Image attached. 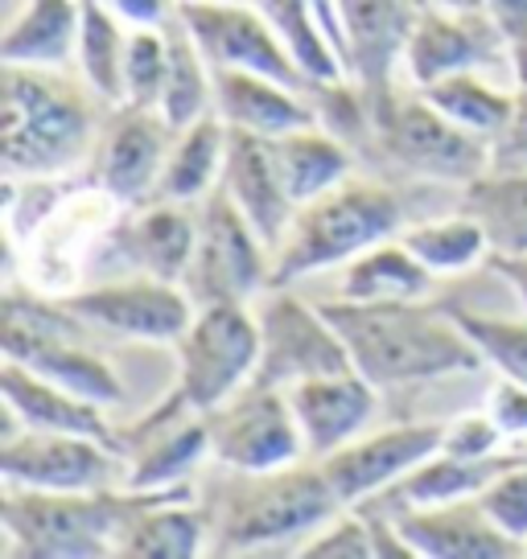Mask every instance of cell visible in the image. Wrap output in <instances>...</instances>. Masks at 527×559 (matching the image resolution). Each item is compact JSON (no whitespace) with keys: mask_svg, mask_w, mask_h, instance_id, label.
Instances as JSON below:
<instances>
[{"mask_svg":"<svg viewBox=\"0 0 527 559\" xmlns=\"http://www.w3.org/2000/svg\"><path fill=\"white\" fill-rule=\"evenodd\" d=\"M321 313L342 333L354 370L379 391L449 379L482 362L449 309H424L412 300H335L321 305Z\"/></svg>","mask_w":527,"mask_h":559,"instance_id":"obj_1","label":"cell"},{"mask_svg":"<svg viewBox=\"0 0 527 559\" xmlns=\"http://www.w3.org/2000/svg\"><path fill=\"white\" fill-rule=\"evenodd\" d=\"M104 123L91 95L46 67L4 62L0 160L4 177H58L95 157Z\"/></svg>","mask_w":527,"mask_h":559,"instance_id":"obj_2","label":"cell"},{"mask_svg":"<svg viewBox=\"0 0 527 559\" xmlns=\"http://www.w3.org/2000/svg\"><path fill=\"white\" fill-rule=\"evenodd\" d=\"M342 514V498L335 493L321 465H284L268 473H235L223 489L211 519L214 556H244L284 543H309L317 526Z\"/></svg>","mask_w":527,"mask_h":559,"instance_id":"obj_3","label":"cell"},{"mask_svg":"<svg viewBox=\"0 0 527 559\" xmlns=\"http://www.w3.org/2000/svg\"><path fill=\"white\" fill-rule=\"evenodd\" d=\"M157 489H87V493H50V489L4 486L0 523L4 556L25 559H99L116 556L128 519Z\"/></svg>","mask_w":527,"mask_h":559,"instance_id":"obj_4","label":"cell"},{"mask_svg":"<svg viewBox=\"0 0 527 559\" xmlns=\"http://www.w3.org/2000/svg\"><path fill=\"white\" fill-rule=\"evenodd\" d=\"M400 230L405 202L379 181L347 177L335 190L297 206L289 235L272 251V288H289L293 280L326 272L335 263H351L354 255L396 239Z\"/></svg>","mask_w":527,"mask_h":559,"instance_id":"obj_5","label":"cell"},{"mask_svg":"<svg viewBox=\"0 0 527 559\" xmlns=\"http://www.w3.org/2000/svg\"><path fill=\"white\" fill-rule=\"evenodd\" d=\"M371 140L396 169L421 177V181H449L470 186L475 177L491 169V144L466 132L429 99H396L371 107Z\"/></svg>","mask_w":527,"mask_h":559,"instance_id":"obj_6","label":"cell"},{"mask_svg":"<svg viewBox=\"0 0 527 559\" xmlns=\"http://www.w3.org/2000/svg\"><path fill=\"white\" fill-rule=\"evenodd\" d=\"M74 313L67 305H37L9 293L4 300V358H13L50 383L67 386L99 407L124 403V383L107 358L91 354L71 333Z\"/></svg>","mask_w":527,"mask_h":559,"instance_id":"obj_7","label":"cell"},{"mask_svg":"<svg viewBox=\"0 0 527 559\" xmlns=\"http://www.w3.org/2000/svg\"><path fill=\"white\" fill-rule=\"evenodd\" d=\"M177 346V391L198 407L211 412L227 403L239 386L251 383L260 362V317L239 300L198 305Z\"/></svg>","mask_w":527,"mask_h":559,"instance_id":"obj_8","label":"cell"},{"mask_svg":"<svg viewBox=\"0 0 527 559\" xmlns=\"http://www.w3.org/2000/svg\"><path fill=\"white\" fill-rule=\"evenodd\" d=\"M181 288L190 293L194 305H219V300L247 305L272 288V251L264 247L223 186L202 198L198 239Z\"/></svg>","mask_w":527,"mask_h":559,"instance_id":"obj_9","label":"cell"},{"mask_svg":"<svg viewBox=\"0 0 527 559\" xmlns=\"http://www.w3.org/2000/svg\"><path fill=\"white\" fill-rule=\"evenodd\" d=\"M177 17L214 70H251L305 95H321V83L305 74L281 29L247 0H177Z\"/></svg>","mask_w":527,"mask_h":559,"instance_id":"obj_10","label":"cell"},{"mask_svg":"<svg viewBox=\"0 0 527 559\" xmlns=\"http://www.w3.org/2000/svg\"><path fill=\"white\" fill-rule=\"evenodd\" d=\"M211 456L231 473H268L297 465L305 453V437L293 416L289 391L247 383L227 403L207 412Z\"/></svg>","mask_w":527,"mask_h":559,"instance_id":"obj_11","label":"cell"},{"mask_svg":"<svg viewBox=\"0 0 527 559\" xmlns=\"http://www.w3.org/2000/svg\"><path fill=\"white\" fill-rule=\"evenodd\" d=\"M256 317H260V362L251 383L289 391L321 374L354 370L351 349L335 330V321L297 300L289 288H268V300Z\"/></svg>","mask_w":527,"mask_h":559,"instance_id":"obj_12","label":"cell"},{"mask_svg":"<svg viewBox=\"0 0 527 559\" xmlns=\"http://www.w3.org/2000/svg\"><path fill=\"white\" fill-rule=\"evenodd\" d=\"M0 477L17 489H50V493H87L128 481V461L95 437L74 432H42V428H9L0 449Z\"/></svg>","mask_w":527,"mask_h":559,"instance_id":"obj_13","label":"cell"},{"mask_svg":"<svg viewBox=\"0 0 527 559\" xmlns=\"http://www.w3.org/2000/svg\"><path fill=\"white\" fill-rule=\"evenodd\" d=\"M62 305L95 330L137 337V342H177L198 313V305L177 280L137 276V272L107 284H91L83 293H71Z\"/></svg>","mask_w":527,"mask_h":559,"instance_id":"obj_14","label":"cell"},{"mask_svg":"<svg viewBox=\"0 0 527 559\" xmlns=\"http://www.w3.org/2000/svg\"><path fill=\"white\" fill-rule=\"evenodd\" d=\"M174 128L157 107L120 104V111L104 120L99 144H95V181L107 198L124 206L153 202L161 190V174L169 160Z\"/></svg>","mask_w":527,"mask_h":559,"instance_id":"obj_15","label":"cell"},{"mask_svg":"<svg viewBox=\"0 0 527 559\" xmlns=\"http://www.w3.org/2000/svg\"><path fill=\"white\" fill-rule=\"evenodd\" d=\"M128 461V489H177L186 486L202 456H211V432L207 412H198L181 391L169 395L157 412L132 428L128 449H120Z\"/></svg>","mask_w":527,"mask_h":559,"instance_id":"obj_16","label":"cell"},{"mask_svg":"<svg viewBox=\"0 0 527 559\" xmlns=\"http://www.w3.org/2000/svg\"><path fill=\"white\" fill-rule=\"evenodd\" d=\"M441 440H445V424H400L375 437L351 440L347 449L321 456L317 465L330 477L342 507H359L384 493L387 486H396L433 453H441Z\"/></svg>","mask_w":527,"mask_h":559,"instance_id":"obj_17","label":"cell"},{"mask_svg":"<svg viewBox=\"0 0 527 559\" xmlns=\"http://www.w3.org/2000/svg\"><path fill=\"white\" fill-rule=\"evenodd\" d=\"M507 58V41L499 34L491 13H445V9H417L412 34L405 46L408 79L417 87L441 83L461 70H487Z\"/></svg>","mask_w":527,"mask_h":559,"instance_id":"obj_18","label":"cell"},{"mask_svg":"<svg viewBox=\"0 0 527 559\" xmlns=\"http://www.w3.org/2000/svg\"><path fill=\"white\" fill-rule=\"evenodd\" d=\"M347 50V79L359 83L367 107L391 95V67L405 58L417 0H335Z\"/></svg>","mask_w":527,"mask_h":559,"instance_id":"obj_19","label":"cell"},{"mask_svg":"<svg viewBox=\"0 0 527 559\" xmlns=\"http://www.w3.org/2000/svg\"><path fill=\"white\" fill-rule=\"evenodd\" d=\"M194 239H198V218H190L186 202L153 198L132 206V214H124L104 239V251H112V260L137 276L181 284L194 255Z\"/></svg>","mask_w":527,"mask_h":559,"instance_id":"obj_20","label":"cell"},{"mask_svg":"<svg viewBox=\"0 0 527 559\" xmlns=\"http://www.w3.org/2000/svg\"><path fill=\"white\" fill-rule=\"evenodd\" d=\"M289 403L305 437V453L321 461L367 432L379 407V386L367 383L359 370H342L289 386Z\"/></svg>","mask_w":527,"mask_h":559,"instance_id":"obj_21","label":"cell"},{"mask_svg":"<svg viewBox=\"0 0 527 559\" xmlns=\"http://www.w3.org/2000/svg\"><path fill=\"white\" fill-rule=\"evenodd\" d=\"M219 186L231 193V202L239 206V214L264 239V247L277 251L281 239L289 235L297 202L289 198L281 174H277L272 140L227 128V160H223V181Z\"/></svg>","mask_w":527,"mask_h":559,"instance_id":"obj_22","label":"cell"},{"mask_svg":"<svg viewBox=\"0 0 527 559\" xmlns=\"http://www.w3.org/2000/svg\"><path fill=\"white\" fill-rule=\"evenodd\" d=\"M412 556L421 559H511L527 556L519 543H511L499 526L487 519L478 498L445 502V507H421L391 514Z\"/></svg>","mask_w":527,"mask_h":559,"instance_id":"obj_23","label":"cell"},{"mask_svg":"<svg viewBox=\"0 0 527 559\" xmlns=\"http://www.w3.org/2000/svg\"><path fill=\"white\" fill-rule=\"evenodd\" d=\"M527 461L524 453H507L499 449L491 456H457V453H433L424 465L400 477L396 486L375 493L359 510H375V514H400V510H421V507H445V502H461V498H478L491 486L494 477L511 465Z\"/></svg>","mask_w":527,"mask_h":559,"instance_id":"obj_24","label":"cell"},{"mask_svg":"<svg viewBox=\"0 0 527 559\" xmlns=\"http://www.w3.org/2000/svg\"><path fill=\"white\" fill-rule=\"evenodd\" d=\"M214 111L227 128L277 140L309 123H321L317 104L305 91H293L251 70H214Z\"/></svg>","mask_w":527,"mask_h":559,"instance_id":"obj_25","label":"cell"},{"mask_svg":"<svg viewBox=\"0 0 527 559\" xmlns=\"http://www.w3.org/2000/svg\"><path fill=\"white\" fill-rule=\"evenodd\" d=\"M0 391H4V403H9V416L21 428L74 432V437H95L112 444V449H120V437L112 432L99 403L42 379V374H34V370L13 362V358H4V367H0Z\"/></svg>","mask_w":527,"mask_h":559,"instance_id":"obj_26","label":"cell"},{"mask_svg":"<svg viewBox=\"0 0 527 559\" xmlns=\"http://www.w3.org/2000/svg\"><path fill=\"white\" fill-rule=\"evenodd\" d=\"M211 547V519L190 507V486L157 489L120 535L124 559H190Z\"/></svg>","mask_w":527,"mask_h":559,"instance_id":"obj_27","label":"cell"},{"mask_svg":"<svg viewBox=\"0 0 527 559\" xmlns=\"http://www.w3.org/2000/svg\"><path fill=\"white\" fill-rule=\"evenodd\" d=\"M79 29L83 0H30L4 29L0 58L13 67L62 70L71 58H79Z\"/></svg>","mask_w":527,"mask_h":559,"instance_id":"obj_28","label":"cell"},{"mask_svg":"<svg viewBox=\"0 0 527 559\" xmlns=\"http://www.w3.org/2000/svg\"><path fill=\"white\" fill-rule=\"evenodd\" d=\"M223 160H227V123L219 111H207L190 128H177L169 144V160L161 174L157 198L169 202H202L223 181Z\"/></svg>","mask_w":527,"mask_h":559,"instance_id":"obj_29","label":"cell"},{"mask_svg":"<svg viewBox=\"0 0 527 559\" xmlns=\"http://www.w3.org/2000/svg\"><path fill=\"white\" fill-rule=\"evenodd\" d=\"M272 160H277V174H281L284 190L297 206L314 202L317 193L335 190L338 181H347L354 174V160L342 136L321 132V123H309V128H297V132H284L272 140Z\"/></svg>","mask_w":527,"mask_h":559,"instance_id":"obj_30","label":"cell"},{"mask_svg":"<svg viewBox=\"0 0 527 559\" xmlns=\"http://www.w3.org/2000/svg\"><path fill=\"white\" fill-rule=\"evenodd\" d=\"M461 210L487 230L491 260L527 255V174L487 169L470 186H461Z\"/></svg>","mask_w":527,"mask_h":559,"instance_id":"obj_31","label":"cell"},{"mask_svg":"<svg viewBox=\"0 0 527 559\" xmlns=\"http://www.w3.org/2000/svg\"><path fill=\"white\" fill-rule=\"evenodd\" d=\"M165 41H169V70H165V91H161L157 111L177 132V128H190L194 120L214 111V67L207 62V53L198 50V41L177 13L165 21Z\"/></svg>","mask_w":527,"mask_h":559,"instance_id":"obj_32","label":"cell"},{"mask_svg":"<svg viewBox=\"0 0 527 559\" xmlns=\"http://www.w3.org/2000/svg\"><path fill=\"white\" fill-rule=\"evenodd\" d=\"M433 272L424 267L405 243L400 235L387 243L371 247L363 255H354L347 263L342 276V300H359V305H375V300H417L429 288Z\"/></svg>","mask_w":527,"mask_h":559,"instance_id":"obj_33","label":"cell"},{"mask_svg":"<svg viewBox=\"0 0 527 559\" xmlns=\"http://www.w3.org/2000/svg\"><path fill=\"white\" fill-rule=\"evenodd\" d=\"M421 95L487 144H494V136L507 128L511 111H515V91L494 87L478 70H461V74H449L441 83H429V87H421Z\"/></svg>","mask_w":527,"mask_h":559,"instance_id":"obj_34","label":"cell"},{"mask_svg":"<svg viewBox=\"0 0 527 559\" xmlns=\"http://www.w3.org/2000/svg\"><path fill=\"white\" fill-rule=\"evenodd\" d=\"M124 17H116L99 0H83V29H79V70L87 79V87L107 99V104H124V58H128V34H124Z\"/></svg>","mask_w":527,"mask_h":559,"instance_id":"obj_35","label":"cell"},{"mask_svg":"<svg viewBox=\"0 0 527 559\" xmlns=\"http://www.w3.org/2000/svg\"><path fill=\"white\" fill-rule=\"evenodd\" d=\"M400 243H405L433 276H454V272H466V267H475L478 260L491 255L487 230L478 227V218H470L466 210H457L454 218H441V223L405 227L400 230Z\"/></svg>","mask_w":527,"mask_h":559,"instance_id":"obj_36","label":"cell"},{"mask_svg":"<svg viewBox=\"0 0 527 559\" xmlns=\"http://www.w3.org/2000/svg\"><path fill=\"white\" fill-rule=\"evenodd\" d=\"M449 313L466 330V337L478 346L482 362H491L511 383L527 386V321L482 317V313H470V309H449Z\"/></svg>","mask_w":527,"mask_h":559,"instance_id":"obj_37","label":"cell"},{"mask_svg":"<svg viewBox=\"0 0 527 559\" xmlns=\"http://www.w3.org/2000/svg\"><path fill=\"white\" fill-rule=\"evenodd\" d=\"M169 70V41L165 25H132L128 34V58H124V104L157 107Z\"/></svg>","mask_w":527,"mask_h":559,"instance_id":"obj_38","label":"cell"},{"mask_svg":"<svg viewBox=\"0 0 527 559\" xmlns=\"http://www.w3.org/2000/svg\"><path fill=\"white\" fill-rule=\"evenodd\" d=\"M478 507L487 510V519L511 543H519L527 551V461L499 473L491 486L478 493Z\"/></svg>","mask_w":527,"mask_h":559,"instance_id":"obj_39","label":"cell"},{"mask_svg":"<svg viewBox=\"0 0 527 559\" xmlns=\"http://www.w3.org/2000/svg\"><path fill=\"white\" fill-rule=\"evenodd\" d=\"M305 559H367L375 556V535H371L367 514H338L330 526L301 547Z\"/></svg>","mask_w":527,"mask_h":559,"instance_id":"obj_40","label":"cell"},{"mask_svg":"<svg viewBox=\"0 0 527 559\" xmlns=\"http://www.w3.org/2000/svg\"><path fill=\"white\" fill-rule=\"evenodd\" d=\"M503 428L491 419V412H475V416H461L445 424V440L441 449L457 456H491L503 449Z\"/></svg>","mask_w":527,"mask_h":559,"instance_id":"obj_41","label":"cell"},{"mask_svg":"<svg viewBox=\"0 0 527 559\" xmlns=\"http://www.w3.org/2000/svg\"><path fill=\"white\" fill-rule=\"evenodd\" d=\"M491 169L527 174V91H515V111L491 144Z\"/></svg>","mask_w":527,"mask_h":559,"instance_id":"obj_42","label":"cell"},{"mask_svg":"<svg viewBox=\"0 0 527 559\" xmlns=\"http://www.w3.org/2000/svg\"><path fill=\"white\" fill-rule=\"evenodd\" d=\"M491 419L503 428V437H527V386L524 383H503L491 391Z\"/></svg>","mask_w":527,"mask_h":559,"instance_id":"obj_43","label":"cell"},{"mask_svg":"<svg viewBox=\"0 0 527 559\" xmlns=\"http://www.w3.org/2000/svg\"><path fill=\"white\" fill-rule=\"evenodd\" d=\"M128 25H165L177 13V0H99Z\"/></svg>","mask_w":527,"mask_h":559,"instance_id":"obj_44","label":"cell"},{"mask_svg":"<svg viewBox=\"0 0 527 559\" xmlns=\"http://www.w3.org/2000/svg\"><path fill=\"white\" fill-rule=\"evenodd\" d=\"M487 13L499 25L503 41L527 34V0H487Z\"/></svg>","mask_w":527,"mask_h":559,"instance_id":"obj_45","label":"cell"},{"mask_svg":"<svg viewBox=\"0 0 527 559\" xmlns=\"http://www.w3.org/2000/svg\"><path fill=\"white\" fill-rule=\"evenodd\" d=\"M491 267L503 280H507L511 288H515V297L524 300V309H527V255H511V260H491Z\"/></svg>","mask_w":527,"mask_h":559,"instance_id":"obj_46","label":"cell"},{"mask_svg":"<svg viewBox=\"0 0 527 559\" xmlns=\"http://www.w3.org/2000/svg\"><path fill=\"white\" fill-rule=\"evenodd\" d=\"M507 67L511 79H515V91H527V34L507 41Z\"/></svg>","mask_w":527,"mask_h":559,"instance_id":"obj_47","label":"cell"},{"mask_svg":"<svg viewBox=\"0 0 527 559\" xmlns=\"http://www.w3.org/2000/svg\"><path fill=\"white\" fill-rule=\"evenodd\" d=\"M417 9H445V13H487V0H417Z\"/></svg>","mask_w":527,"mask_h":559,"instance_id":"obj_48","label":"cell"}]
</instances>
